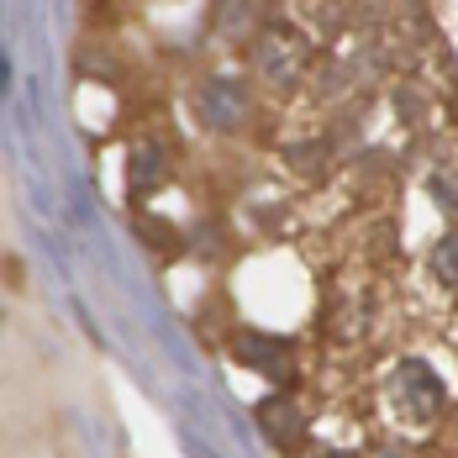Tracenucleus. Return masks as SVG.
I'll return each mask as SVG.
<instances>
[{
    "mask_svg": "<svg viewBox=\"0 0 458 458\" xmlns=\"http://www.w3.org/2000/svg\"><path fill=\"white\" fill-rule=\"evenodd\" d=\"M195 111H200L216 132H232V127L242 122V111H248L242 85H232V80H211V85H200V95H195Z\"/></svg>",
    "mask_w": 458,
    "mask_h": 458,
    "instance_id": "obj_1",
    "label": "nucleus"
},
{
    "mask_svg": "<svg viewBox=\"0 0 458 458\" xmlns=\"http://www.w3.org/2000/svg\"><path fill=\"white\" fill-rule=\"evenodd\" d=\"M437 264H443V275L458 284V237H448V242H443V259H437Z\"/></svg>",
    "mask_w": 458,
    "mask_h": 458,
    "instance_id": "obj_3",
    "label": "nucleus"
},
{
    "mask_svg": "<svg viewBox=\"0 0 458 458\" xmlns=\"http://www.w3.org/2000/svg\"><path fill=\"white\" fill-rule=\"evenodd\" d=\"M259 69H264L275 85H290V80L306 69V47H301V38H269V43L259 47Z\"/></svg>",
    "mask_w": 458,
    "mask_h": 458,
    "instance_id": "obj_2",
    "label": "nucleus"
}]
</instances>
